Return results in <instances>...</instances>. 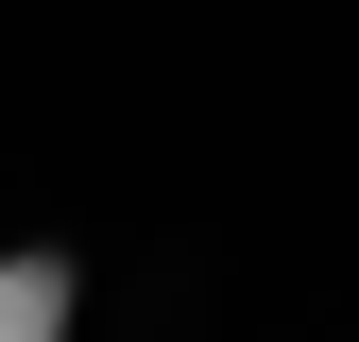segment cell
Returning a JSON list of instances; mask_svg holds the SVG:
<instances>
[{
  "label": "cell",
  "mask_w": 359,
  "mask_h": 342,
  "mask_svg": "<svg viewBox=\"0 0 359 342\" xmlns=\"http://www.w3.org/2000/svg\"><path fill=\"white\" fill-rule=\"evenodd\" d=\"M0 342H69V256H0Z\"/></svg>",
  "instance_id": "6da1fadb"
}]
</instances>
